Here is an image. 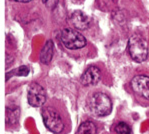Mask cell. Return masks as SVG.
Here are the masks:
<instances>
[{"label":"cell","instance_id":"1","mask_svg":"<svg viewBox=\"0 0 149 134\" xmlns=\"http://www.w3.org/2000/svg\"><path fill=\"white\" fill-rule=\"evenodd\" d=\"M128 53L136 62H143L148 56V43L140 35H133L128 40Z\"/></svg>","mask_w":149,"mask_h":134},{"label":"cell","instance_id":"2","mask_svg":"<svg viewBox=\"0 0 149 134\" xmlns=\"http://www.w3.org/2000/svg\"><path fill=\"white\" fill-rule=\"evenodd\" d=\"M88 106L90 111L96 116H106L111 112L112 102L108 95L97 92L89 98Z\"/></svg>","mask_w":149,"mask_h":134},{"label":"cell","instance_id":"3","mask_svg":"<svg viewBox=\"0 0 149 134\" xmlns=\"http://www.w3.org/2000/svg\"><path fill=\"white\" fill-rule=\"evenodd\" d=\"M61 42L66 48L71 50L80 49L86 45V39L80 32L71 28H65L61 31Z\"/></svg>","mask_w":149,"mask_h":134},{"label":"cell","instance_id":"4","mask_svg":"<svg viewBox=\"0 0 149 134\" xmlns=\"http://www.w3.org/2000/svg\"><path fill=\"white\" fill-rule=\"evenodd\" d=\"M42 118L44 121L45 126L52 131L53 133L62 132L64 128V123L59 113L54 110L53 108L45 107L42 110Z\"/></svg>","mask_w":149,"mask_h":134},{"label":"cell","instance_id":"5","mask_svg":"<svg viewBox=\"0 0 149 134\" xmlns=\"http://www.w3.org/2000/svg\"><path fill=\"white\" fill-rule=\"evenodd\" d=\"M27 98L30 105L34 107H40L46 101V93L41 85L36 82H32L28 87Z\"/></svg>","mask_w":149,"mask_h":134},{"label":"cell","instance_id":"6","mask_svg":"<svg viewBox=\"0 0 149 134\" xmlns=\"http://www.w3.org/2000/svg\"><path fill=\"white\" fill-rule=\"evenodd\" d=\"M132 89L135 93L149 100V77L146 75H137L131 81Z\"/></svg>","mask_w":149,"mask_h":134},{"label":"cell","instance_id":"7","mask_svg":"<svg viewBox=\"0 0 149 134\" xmlns=\"http://www.w3.org/2000/svg\"><path fill=\"white\" fill-rule=\"evenodd\" d=\"M101 74L100 70L96 66H90L85 70V72L81 76V83L85 86L95 85L99 82Z\"/></svg>","mask_w":149,"mask_h":134},{"label":"cell","instance_id":"8","mask_svg":"<svg viewBox=\"0 0 149 134\" xmlns=\"http://www.w3.org/2000/svg\"><path fill=\"white\" fill-rule=\"evenodd\" d=\"M71 23L73 26H75L77 29H86L90 24L89 18L87 17L86 14H84L81 11H75L71 14Z\"/></svg>","mask_w":149,"mask_h":134},{"label":"cell","instance_id":"9","mask_svg":"<svg viewBox=\"0 0 149 134\" xmlns=\"http://www.w3.org/2000/svg\"><path fill=\"white\" fill-rule=\"evenodd\" d=\"M52 55H53V43L51 40H49L46 42L40 53V61L44 64H48L52 58Z\"/></svg>","mask_w":149,"mask_h":134},{"label":"cell","instance_id":"10","mask_svg":"<svg viewBox=\"0 0 149 134\" xmlns=\"http://www.w3.org/2000/svg\"><path fill=\"white\" fill-rule=\"evenodd\" d=\"M96 126L93 122L85 121L79 126L77 134H95L96 133Z\"/></svg>","mask_w":149,"mask_h":134},{"label":"cell","instance_id":"11","mask_svg":"<svg viewBox=\"0 0 149 134\" xmlns=\"http://www.w3.org/2000/svg\"><path fill=\"white\" fill-rule=\"evenodd\" d=\"M115 131L117 134H132L131 128L125 122H119L115 127Z\"/></svg>","mask_w":149,"mask_h":134},{"label":"cell","instance_id":"12","mask_svg":"<svg viewBox=\"0 0 149 134\" xmlns=\"http://www.w3.org/2000/svg\"><path fill=\"white\" fill-rule=\"evenodd\" d=\"M42 2L44 3V5L49 9H53L56 7L58 0H42Z\"/></svg>","mask_w":149,"mask_h":134},{"label":"cell","instance_id":"13","mask_svg":"<svg viewBox=\"0 0 149 134\" xmlns=\"http://www.w3.org/2000/svg\"><path fill=\"white\" fill-rule=\"evenodd\" d=\"M17 2H22V3H27V2H30L32 0H15Z\"/></svg>","mask_w":149,"mask_h":134},{"label":"cell","instance_id":"14","mask_svg":"<svg viewBox=\"0 0 149 134\" xmlns=\"http://www.w3.org/2000/svg\"><path fill=\"white\" fill-rule=\"evenodd\" d=\"M74 1H82V0H74Z\"/></svg>","mask_w":149,"mask_h":134}]
</instances>
